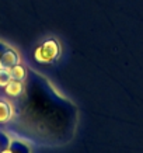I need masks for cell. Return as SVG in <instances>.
<instances>
[{
  "label": "cell",
  "mask_w": 143,
  "mask_h": 153,
  "mask_svg": "<svg viewBox=\"0 0 143 153\" xmlns=\"http://www.w3.org/2000/svg\"><path fill=\"white\" fill-rule=\"evenodd\" d=\"M60 56V44L56 39H46L35 49L34 58L39 63H52Z\"/></svg>",
  "instance_id": "1"
},
{
  "label": "cell",
  "mask_w": 143,
  "mask_h": 153,
  "mask_svg": "<svg viewBox=\"0 0 143 153\" xmlns=\"http://www.w3.org/2000/svg\"><path fill=\"white\" fill-rule=\"evenodd\" d=\"M10 150L13 153H33L31 146L21 138H13L10 139Z\"/></svg>",
  "instance_id": "4"
},
{
  "label": "cell",
  "mask_w": 143,
  "mask_h": 153,
  "mask_svg": "<svg viewBox=\"0 0 143 153\" xmlns=\"http://www.w3.org/2000/svg\"><path fill=\"white\" fill-rule=\"evenodd\" d=\"M10 74H11V79L14 80H20V82H24L25 80V76H27V70L21 63L10 68Z\"/></svg>",
  "instance_id": "6"
},
{
  "label": "cell",
  "mask_w": 143,
  "mask_h": 153,
  "mask_svg": "<svg viewBox=\"0 0 143 153\" xmlns=\"http://www.w3.org/2000/svg\"><path fill=\"white\" fill-rule=\"evenodd\" d=\"M21 63V59H20L19 52L16 51L14 48L9 47L3 52V55L0 58V68H6V69H10L13 66Z\"/></svg>",
  "instance_id": "2"
},
{
  "label": "cell",
  "mask_w": 143,
  "mask_h": 153,
  "mask_svg": "<svg viewBox=\"0 0 143 153\" xmlns=\"http://www.w3.org/2000/svg\"><path fill=\"white\" fill-rule=\"evenodd\" d=\"M11 80V74H10V69L6 68H0V87L4 88L9 82Z\"/></svg>",
  "instance_id": "7"
},
{
  "label": "cell",
  "mask_w": 143,
  "mask_h": 153,
  "mask_svg": "<svg viewBox=\"0 0 143 153\" xmlns=\"http://www.w3.org/2000/svg\"><path fill=\"white\" fill-rule=\"evenodd\" d=\"M14 117V110L11 102L7 100L0 98V124H7L13 120Z\"/></svg>",
  "instance_id": "3"
},
{
  "label": "cell",
  "mask_w": 143,
  "mask_h": 153,
  "mask_svg": "<svg viewBox=\"0 0 143 153\" xmlns=\"http://www.w3.org/2000/svg\"><path fill=\"white\" fill-rule=\"evenodd\" d=\"M4 91H6V94H7L9 97H19V96H21V94H23V91H24L23 82L11 79L9 82V84L4 87Z\"/></svg>",
  "instance_id": "5"
},
{
  "label": "cell",
  "mask_w": 143,
  "mask_h": 153,
  "mask_svg": "<svg viewBox=\"0 0 143 153\" xmlns=\"http://www.w3.org/2000/svg\"><path fill=\"white\" fill-rule=\"evenodd\" d=\"M0 153H13V152L10 150V148H7V149H4V150H1Z\"/></svg>",
  "instance_id": "10"
},
{
  "label": "cell",
  "mask_w": 143,
  "mask_h": 153,
  "mask_svg": "<svg viewBox=\"0 0 143 153\" xmlns=\"http://www.w3.org/2000/svg\"><path fill=\"white\" fill-rule=\"evenodd\" d=\"M9 47H10L9 44H6V42H3V41H0V58H1V55H3V52H4Z\"/></svg>",
  "instance_id": "9"
},
{
  "label": "cell",
  "mask_w": 143,
  "mask_h": 153,
  "mask_svg": "<svg viewBox=\"0 0 143 153\" xmlns=\"http://www.w3.org/2000/svg\"><path fill=\"white\" fill-rule=\"evenodd\" d=\"M10 139H11V135L4 131H0V152L10 146Z\"/></svg>",
  "instance_id": "8"
}]
</instances>
